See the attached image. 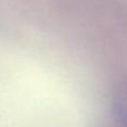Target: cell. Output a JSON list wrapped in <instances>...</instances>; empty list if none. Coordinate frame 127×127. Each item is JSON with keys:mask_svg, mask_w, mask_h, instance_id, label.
Masks as SVG:
<instances>
[{"mask_svg": "<svg viewBox=\"0 0 127 127\" xmlns=\"http://www.w3.org/2000/svg\"><path fill=\"white\" fill-rule=\"evenodd\" d=\"M113 127H127V87L119 95L115 105Z\"/></svg>", "mask_w": 127, "mask_h": 127, "instance_id": "1", "label": "cell"}]
</instances>
